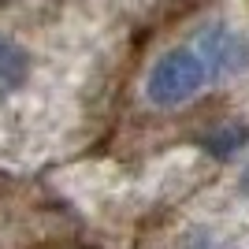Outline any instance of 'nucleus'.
<instances>
[{"mask_svg": "<svg viewBox=\"0 0 249 249\" xmlns=\"http://www.w3.org/2000/svg\"><path fill=\"white\" fill-rule=\"evenodd\" d=\"M208 82V63L197 49H171L153 63L145 78V97L156 108H178L201 93Z\"/></svg>", "mask_w": 249, "mask_h": 249, "instance_id": "nucleus-1", "label": "nucleus"}, {"mask_svg": "<svg viewBox=\"0 0 249 249\" xmlns=\"http://www.w3.org/2000/svg\"><path fill=\"white\" fill-rule=\"evenodd\" d=\"M246 126H238V123H231V126H219L216 134L208 138L205 145H208V153L212 156H231V153H238L242 145H246Z\"/></svg>", "mask_w": 249, "mask_h": 249, "instance_id": "nucleus-2", "label": "nucleus"}, {"mask_svg": "<svg viewBox=\"0 0 249 249\" xmlns=\"http://www.w3.org/2000/svg\"><path fill=\"white\" fill-rule=\"evenodd\" d=\"M238 186H242V194L249 197V164H246V171H242V178H238Z\"/></svg>", "mask_w": 249, "mask_h": 249, "instance_id": "nucleus-3", "label": "nucleus"}]
</instances>
